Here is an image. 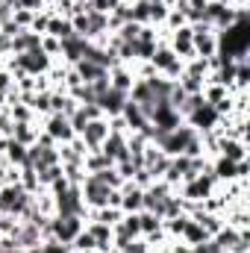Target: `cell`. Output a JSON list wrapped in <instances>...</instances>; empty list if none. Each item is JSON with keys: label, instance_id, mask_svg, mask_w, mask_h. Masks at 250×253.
I'll return each instance as SVG.
<instances>
[{"label": "cell", "instance_id": "obj_1", "mask_svg": "<svg viewBox=\"0 0 250 253\" xmlns=\"http://www.w3.org/2000/svg\"><path fill=\"white\" fill-rule=\"evenodd\" d=\"M33 194L24 189L21 183L12 186H0V215H12V218H24V212L30 209Z\"/></svg>", "mask_w": 250, "mask_h": 253}, {"label": "cell", "instance_id": "obj_2", "mask_svg": "<svg viewBox=\"0 0 250 253\" xmlns=\"http://www.w3.org/2000/svg\"><path fill=\"white\" fill-rule=\"evenodd\" d=\"M83 227H85V218H80V215H53L50 218V236L62 245H71Z\"/></svg>", "mask_w": 250, "mask_h": 253}, {"label": "cell", "instance_id": "obj_3", "mask_svg": "<svg viewBox=\"0 0 250 253\" xmlns=\"http://www.w3.org/2000/svg\"><path fill=\"white\" fill-rule=\"evenodd\" d=\"M109 186L106 183H100L94 174H85V180H83V186H80V194H83V203L88 206V209H100V206H106V200H109Z\"/></svg>", "mask_w": 250, "mask_h": 253}, {"label": "cell", "instance_id": "obj_4", "mask_svg": "<svg viewBox=\"0 0 250 253\" xmlns=\"http://www.w3.org/2000/svg\"><path fill=\"white\" fill-rule=\"evenodd\" d=\"M180 124H183L180 112H177L168 100H156V106H153V112H150V126L159 129V132H171V129H177Z\"/></svg>", "mask_w": 250, "mask_h": 253}, {"label": "cell", "instance_id": "obj_5", "mask_svg": "<svg viewBox=\"0 0 250 253\" xmlns=\"http://www.w3.org/2000/svg\"><path fill=\"white\" fill-rule=\"evenodd\" d=\"M53 200H56V215H80V218L88 215V206L83 203L80 186H71L62 194H53Z\"/></svg>", "mask_w": 250, "mask_h": 253}, {"label": "cell", "instance_id": "obj_6", "mask_svg": "<svg viewBox=\"0 0 250 253\" xmlns=\"http://www.w3.org/2000/svg\"><path fill=\"white\" fill-rule=\"evenodd\" d=\"M165 44L174 50L177 59H183V62L194 59V44H191V27H188V24L180 27V30H171L168 39H165Z\"/></svg>", "mask_w": 250, "mask_h": 253}, {"label": "cell", "instance_id": "obj_7", "mask_svg": "<svg viewBox=\"0 0 250 253\" xmlns=\"http://www.w3.org/2000/svg\"><path fill=\"white\" fill-rule=\"evenodd\" d=\"M42 132H47L56 144H65V141H71L77 132H74V126H71V121L65 118V115H44L42 118Z\"/></svg>", "mask_w": 250, "mask_h": 253}, {"label": "cell", "instance_id": "obj_8", "mask_svg": "<svg viewBox=\"0 0 250 253\" xmlns=\"http://www.w3.org/2000/svg\"><path fill=\"white\" fill-rule=\"evenodd\" d=\"M168 162H171V156H165L153 141H147V147H144V159H141V168H144L153 180H162V177H165Z\"/></svg>", "mask_w": 250, "mask_h": 253}, {"label": "cell", "instance_id": "obj_9", "mask_svg": "<svg viewBox=\"0 0 250 253\" xmlns=\"http://www.w3.org/2000/svg\"><path fill=\"white\" fill-rule=\"evenodd\" d=\"M106 135H109V118H94V121H88V124L83 126V132H80V138H83V144L88 150H100V144L106 141Z\"/></svg>", "mask_w": 250, "mask_h": 253}, {"label": "cell", "instance_id": "obj_10", "mask_svg": "<svg viewBox=\"0 0 250 253\" xmlns=\"http://www.w3.org/2000/svg\"><path fill=\"white\" fill-rule=\"evenodd\" d=\"M215 156H224L230 162H242V159H248V141L233 138V135H221L215 144Z\"/></svg>", "mask_w": 250, "mask_h": 253}, {"label": "cell", "instance_id": "obj_11", "mask_svg": "<svg viewBox=\"0 0 250 253\" xmlns=\"http://www.w3.org/2000/svg\"><path fill=\"white\" fill-rule=\"evenodd\" d=\"M126 97L129 94H124V91H118V88H106L94 103L100 106V112H103V118H115V115H121V109H124V103H126Z\"/></svg>", "mask_w": 250, "mask_h": 253}, {"label": "cell", "instance_id": "obj_12", "mask_svg": "<svg viewBox=\"0 0 250 253\" xmlns=\"http://www.w3.org/2000/svg\"><path fill=\"white\" fill-rule=\"evenodd\" d=\"M218 112H215V106L212 103H203V106H197L191 115L186 118L188 126H194L197 132H209V129H215V124H218Z\"/></svg>", "mask_w": 250, "mask_h": 253}, {"label": "cell", "instance_id": "obj_13", "mask_svg": "<svg viewBox=\"0 0 250 253\" xmlns=\"http://www.w3.org/2000/svg\"><path fill=\"white\" fill-rule=\"evenodd\" d=\"M141 209H144V189H138L135 183L126 180L124 186H121V212L124 215H135Z\"/></svg>", "mask_w": 250, "mask_h": 253}, {"label": "cell", "instance_id": "obj_14", "mask_svg": "<svg viewBox=\"0 0 250 253\" xmlns=\"http://www.w3.org/2000/svg\"><path fill=\"white\" fill-rule=\"evenodd\" d=\"M100 153L115 165V162H121V159H126L129 153H126V132H109L106 135V141L100 144Z\"/></svg>", "mask_w": 250, "mask_h": 253}, {"label": "cell", "instance_id": "obj_15", "mask_svg": "<svg viewBox=\"0 0 250 253\" xmlns=\"http://www.w3.org/2000/svg\"><path fill=\"white\" fill-rule=\"evenodd\" d=\"M85 47H88V39H83V36H71V39H65L62 42V53H59V59L71 68V65H77L83 56H85Z\"/></svg>", "mask_w": 250, "mask_h": 253}, {"label": "cell", "instance_id": "obj_16", "mask_svg": "<svg viewBox=\"0 0 250 253\" xmlns=\"http://www.w3.org/2000/svg\"><path fill=\"white\" fill-rule=\"evenodd\" d=\"M85 230L97 242V253H112V227L100 221H85Z\"/></svg>", "mask_w": 250, "mask_h": 253}, {"label": "cell", "instance_id": "obj_17", "mask_svg": "<svg viewBox=\"0 0 250 253\" xmlns=\"http://www.w3.org/2000/svg\"><path fill=\"white\" fill-rule=\"evenodd\" d=\"M132 83H135V74H132V68H129V65L118 62L115 68H109V85H112V88H118V91L129 94Z\"/></svg>", "mask_w": 250, "mask_h": 253}, {"label": "cell", "instance_id": "obj_18", "mask_svg": "<svg viewBox=\"0 0 250 253\" xmlns=\"http://www.w3.org/2000/svg\"><path fill=\"white\" fill-rule=\"evenodd\" d=\"M77 100L68 94V91H50V112L53 115H65V118H71L74 112H77Z\"/></svg>", "mask_w": 250, "mask_h": 253}, {"label": "cell", "instance_id": "obj_19", "mask_svg": "<svg viewBox=\"0 0 250 253\" xmlns=\"http://www.w3.org/2000/svg\"><path fill=\"white\" fill-rule=\"evenodd\" d=\"M39 47H42V36H39V33L21 30V33L12 39V53H30V50H39Z\"/></svg>", "mask_w": 250, "mask_h": 253}, {"label": "cell", "instance_id": "obj_20", "mask_svg": "<svg viewBox=\"0 0 250 253\" xmlns=\"http://www.w3.org/2000/svg\"><path fill=\"white\" fill-rule=\"evenodd\" d=\"M44 36H53V39L65 42V39H71V36H77V33H74V27H71V18H62V15H50Z\"/></svg>", "mask_w": 250, "mask_h": 253}, {"label": "cell", "instance_id": "obj_21", "mask_svg": "<svg viewBox=\"0 0 250 253\" xmlns=\"http://www.w3.org/2000/svg\"><path fill=\"white\" fill-rule=\"evenodd\" d=\"M3 159H6L9 165H15V168H24V165H27V144L9 138V141H6V150H3Z\"/></svg>", "mask_w": 250, "mask_h": 253}, {"label": "cell", "instance_id": "obj_22", "mask_svg": "<svg viewBox=\"0 0 250 253\" xmlns=\"http://www.w3.org/2000/svg\"><path fill=\"white\" fill-rule=\"evenodd\" d=\"M71 68H74V71L80 74V80H83V83H94V80H100L103 74H109L106 68L94 65L91 59H80V62H77V65H71Z\"/></svg>", "mask_w": 250, "mask_h": 253}, {"label": "cell", "instance_id": "obj_23", "mask_svg": "<svg viewBox=\"0 0 250 253\" xmlns=\"http://www.w3.org/2000/svg\"><path fill=\"white\" fill-rule=\"evenodd\" d=\"M174 59H177V56H174V50H171L165 42H159V44H156V50H153V56H150L147 62L153 65V71H156V74H162V71L174 62Z\"/></svg>", "mask_w": 250, "mask_h": 253}, {"label": "cell", "instance_id": "obj_24", "mask_svg": "<svg viewBox=\"0 0 250 253\" xmlns=\"http://www.w3.org/2000/svg\"><path fill=\"white\" fill-rule=\"evenodd\" d=\"M206 239H209V236L203 233V227H200V224L188 215L186 227H183V233H180V242H186V245H191V248H194V245H203Z\"/></svg>", "mask_w": 250, "mask_h": 253}, {"label": "cell", "instance_id": "obj_25", "mask_svg": "<svg viewBox=\"0 0 250 253\" xmlns=\"http://www.w3.org/2000/svg\"><path fill=\"white\" fill-rule=\"evenodd\" d=\"M191 218H194V221L203 227V233H206L209 239H212V236H215V233L224 227V218H221V215H212V212H194Z\"/></svg>", "mask_w": 250, "mask_h": 253}, {"label": "cell", "instance_id": "obj_26", "mask_svg": "<svg viewBox=\"0 0 250 253\" xmlns=\"http://www.w3.org/2000/svg\"><path fill=\"white\" fill-rule=\"evenodd\" d=\"M68 248H71V253H97V242H94V239H91V233L83 227V230L74 236V242H71Z\"/></svg>", "mask_w": 250, "mask_h": 253}, {"label": "cell", "instance_id": "obj_27", "mask_svg": "<svg viewBox=\"0 0 250 253\" xmlns=\"http://www.w3.org/2000/svg\"><path fill=\"white\" fill-rule=\"evenodd\" d=\"M138 230H141V239H144V236H153V233L162 230V218L141 209V212H138Z\"/></svg>", "mask_w": 250, "mask_h": 253}, {"label": "cell", "instance_id": "obj_28", "mask_svg": "<svg viewBox=\"0 0 250 253\" xmlns=\"http://www.w3.org/2000/svg\"><path fill=\"white\" fill-rule=\"evenodd\" d=\"M112 162L100 153V150H88L85 153V159H83V168H85V174H97V171H103V168H109Z\"/></svg>", "mask_w": 250, "mask_h": 253}, {"label": "cell", "instance_id": "obj_29", "mask_svg": "<svg viewBox=\"0 0 250 253\" xmlns=\"http://www.w3.org/2000/svg\"><path fill=\"white\" fill-rule=\"evenodd\" d=\"M183 74H188V77H197V80H203V83H206V77L212 74V65H209V59L194 56V59H188V62H186V71H183Z\"/></svg>", "mask_w": 250, "mask_h": 253}, {"label": "cell", "instance_id": "obj_30", "mask_svg": "<svg viewBox=\"0 0 250 253\" xmlns=\"http://www.w3.org/2000/svg\"><path fill=\"white\" fill-rule=\"evenodd\" d=\"M94 177H97L100 183H106L109 189H121V186L126 183V180H121V174L115 171V165H109V168H103V171H97Z\"/></svg>", "mask_w": 250, "mask_h": 253}, {"label": "cell", "instance_id": "obj_31", "mask_svg": "<svg viewBox=\"0 0 250 253\" xmlns=\"http://www.w3.org/2000/svg\"><path fill=\"white\" fill-rule=\"evenodd\" d=\"M168 9L171 6H165L162 0H150V27H162L168 18Z\"/></svg>", "mask_w": 250, "mask_h": 253}, {"label": "cell", "instance_id": "obj_32", "mask_svg": "<svg viewBox=\"0 0 250 253\" xmlns=\"http://www.w3.org/2000/svg\"><path fill=\"white\" fill-rule=\"evenodd\" d=\"M6 109H9V118H12V121H39L36 112H33L27 103H12V106H6Z\"/></svg>", "mask_w": 250, "mask_h": 253}, {"label": "cell", "instance_id": "obj_33", "mask_svg": "<svg viewBox=\"0 0 250 253\" xmlns=\"http://www.w3.org/2000/svg\"><path fill=\"white\" fill-rule=\"evenodd\" d=\"M50 15H53L50 9H42V12H36V15H33V24H30V33H39V36H44Z\"/></svg>", "mask_w": 250, "mask_h": 253}, {"label": "cell", "instance_id": "obj_34", "mask_svg": "<svg viewBox=\"0 0 250 253\" xmlns=\"http://www.w3.org/2000/svg\"><path fill=\"white\" fill-rule=\"evenodd\" d=\"M177 85H180L186 94H200V91H203V80H197V77H188V74H183V77L177 80Z\"/></svg>", "mask_w": 250, "mask_h": 253}, {"label": "cell", "instance_id": "obj_35", "mask_svg": "<svg viewBox=\"0 0 250 253\" xmlns=\"http://www.w3.org/2000/svg\"><path fill=\"white\" fill-rule=\"evenodd\" d=\"M42 50H44L50 59H59V53H62V42L53 39V36H42Z\"/></svg>", "mask_w": 250, "mask_h": 253}, {"label": "cell", "instance_id": "obj_36", "mask_svg": "<svg viewBox=\"0 0 250 253\" xmlns=\"http://www.w3.org/2000/svg\"><path fill=\"white\" fill-rule=\"evenodd\" d=\"M33 15H36V12H30V9H15V12H12V21H15L18 30H30Z\"/></svg>", "mask_w": 250, "mask_h": 253}, {"label": "cell", "instance_id": "obj_37", "mask_svg": "<svg viewBox=\"0 0 250 253\" xmlns=\"http://www.w3.org/2000/svg\"><path fill=\"white\" fill-rule=\"evenodd\" d=\"M39 253H71V248L62 245V242H56V239H47V242L39 245Z\"/></svg>", "mask_w": 250, "mask_h": 253}, {"label": "cell", "instance_id": "obj_38", "mask_svg": "<svg viewBox=\"0 0 250 253\" xmlns=\"http://www.w3.org/2000/svg\"><path fill=\"white\" fill-rule=\"evenodd\" d=\"M12 85H15V77L3 68V71H0V94H9V88H12Z\"/></svg>", "mask_w": 250, "mask_h": 253}, {"label": "cell", "instance_id": "obj_39", "mask_svg": "<svg viewBox=\"0 0 250 253\" xmlns=\"http://www.w3.org/2000/svg\"><path fill=\"white\" fill-rule=\"evenodd\" d=\"M15 9H30V12H42L44 9V0H18Z\"/></svg>", "mask_w": 250, "mask_h": 253}, {"label": "cell", "instance_id": "obj_40", "mask_svg": "<svg viewBox=\"0 0 250 253\" xmlns=\"http://www.w3.org/2000/svg\"><path fill=\"white\" fill-rule=\"evenodd\" d=\"M9 53H12V39L0 33V56H9Z\"/></svg>", "mask_w": 250, "mask_h": 253}, {"label": "cell", "instance_id": "obj_41", "mask_svg": "<svg viewBox=\"0 0 250 253\" xmlns=\"http://www.w3.org/2000/svg\"><path fill=\"white\" fill-rule=\"evenodd\" d=\"M12 12H15V9H9L6 3H0V24H6V21L12 18Z\"/></svg>", "mask_w": 250, "mask_h": 253}, {"label": "cell", "instance_id": "obj_42", "mask_svg": "<svg viewBox=\"0 0 250 253\" xmlns=\"http://www.w3.org/2000/svg\"><path fill=\"white\" fill-rule=\"evenodd\" d=\"M3 68H6V56H0V71H3Z\"/></svg>", "mask_w": 250, "mask_h": 253}]
</instances>
